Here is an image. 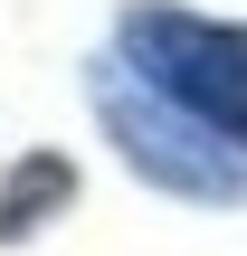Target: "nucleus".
<instances>
[{"mask_svg": "<svg viewBox=\"0 0 247 256\" xmlns=\"http://www.w3.org/2000/svg\"><path fill=\"white\" fill-rule=\"evenodd\" d=\"M86 95H95L105 133H114V152H124L152 190H171V200H209V209H238V200H247V142L219 133V124H200L190 104H171L162 86H143L124 57L86 66Z\"/></svg>", "mask_w": 247, "mask_h": 256, "instance_id": "nucleus-1", "label": "nucleus"}, {"mask_svg": "<svg viewBox=\"0 0 247 256\" xmlns=\"http://www.w3.org/2000/svg\"><path fill=\"white\" fill-rule=\"evenodd\" d=\"M124 66L143 86H162L171 104H190L200 124L247 142V28L238 19H200V10H124Z\"/></svg>", "mask_w": 247, "mask_h": 256, "instance_id": "nucleus-2", "label": "nucleus"}, {"mask_svg": "<svg viewBox=\"0 0 247 256\" xmlns=\"http://www.w3.org/2000/svg\"><path fill=\"white\" fill-rule=\"evenodd\" d=\"M67 200H76V171H67L57 152H29V162L0 180V247H10V238H29V228H48Z\"/></svg>", "mask_w": 247, "mask_h": 256, "instance_id": "nucleus-3", "label": "nucleus"}]
</instances>
